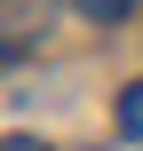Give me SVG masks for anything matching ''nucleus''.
<instances>
[{
  "label": "nucleus",
  "instance_id": "obj_1",
  "mask_svg": "<svg viewBox=\"0 0 143 151\" xmlns=\"http://www.w3.org/2000/svg\"><path fill=\"white\" fill-rule=\"evenodd\" d=\"M119 135H135V143H143V80H135V88H119Z\"/></svg>",
  "mask_w": 143,
  "mask_h": 151
},
{
  "label": "nucleus",
  "instance_id": "obj_2",
  "mask_svg": "<svg viewBox=\"0 0 143 151\" xmlns=\"http://www.w3.org/2000/svg\"><path fill=\"white\" fill-rule=\"evenodd\" d=\"M80 8H88V16H96V24H119V16H127V8H135V0H80Z\"/></svg>",
  "mask_w": 143,
  "mask_h": 151
},
{
  "label": "nucleus",
  "instance_id": "obj_3",
  "mask_svg": "<svg viewBox=\"0 0 143 151\" xmlns=\"http://www.w3.org/2000/svg\"><path fill=\"white\" fill-rule=\"evenodd\" d=\"M0 151H48L40 135H0Z\"/></svg>",
  "mask_w": 143,
  "mask_h": 151
}]
</instances>
